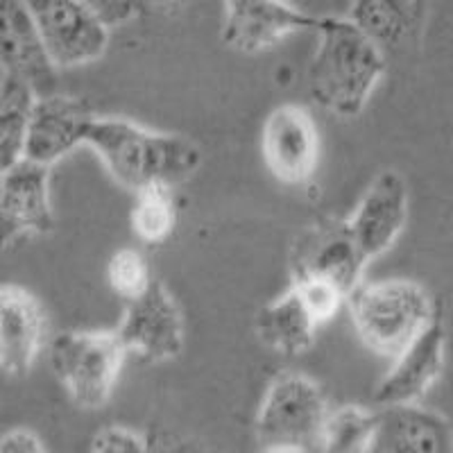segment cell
Instances as JSON below:
<instances>
[{
    "mask_svg": "<svg viewBox=\"0 0 453 453\" xmlns=\"http://www.w3.org/2000/svg\"><path fill=\"white\" fill-rule=\"evenodd\" d=\"M84 143L100 157L109 175L132 193L152 186L173 188L202 164V152L193 141L152 132L119 116H96Z\"/></svg>",
    "mask_w": 453,
    "mask_h": 453,
    "instance_id": "obj_1",
    "label": "cell"
},
{
    "mask_svg": "<svg viewBox=\"0 0 453 453\" xmlns=\"http://www.w3.org/2000/svg\"><path fill=\"white\" fill-rule=\"evenodd\" d=\"M318 50L309 64L306 87L318 107L356 119L386 73V52L349 19H318Z\"/></svg>",
    "mask_w": 453,
    "mask_h": 453,
    "instance_id": "obj_2",
    "label": "cell"
},
{
    "mask_svg": "<svg viewBox=\"0 0 453 453\" xmlns=\"http://www.w3.org/2000/svg\"><path fill=\"white\" fill-rule=\"evenodd\" d=\"M347 302L358 340L370 351L392 361L402 356L440 313L422 283L411 279L361 283Z\"/></svg>",
    "mask_w": 453,
    "mask_h": 453,
    "instance_id": "obj_3",
    "label": "cell"
},
{
    "mask_svg": "<svg viewBox=\"0 0 453 453\" xmlns=\"http://www.w3.org/2000/svg\"><path fill=\"white\" fill-rule=\"evenodd\" d=\"M125 351L116 331H62L50 340V367L80 408L96 411L111 399Z\"/></svg>",
    "mask_w": 453,
    "mask_h": 453,
    "instance_id": "obj_4",
    "label": "cell"
},
{
    "mask_svg": "<svg viewBox=\"0 0 453 453\" xmlns=\"http://www.w3.org/2000/svg\"><path fill=\"white\" fill-rule=\"evenodd\" d=\"M325 390L315 379L283 372L270 383L257 412V438L261 449H302L318 442L319 428L329 415Z\"/></svg>",
    "mask_w": 453,
    "mask_h": 453,
    "instance_id": "obj_5",
    "label": "cell"
},
{
    "mask_svg": "<svg viewBox=\"0 0 453 453\" xmlns=\"http://www.w3.org/2000/svg\"><path fill=\"white\" fill-rule=\"evenodd\" d=\"M367 258L356 245L347 220L322 218L297 236L290 252V274L297 279H322L349 295L361 286Z\"/></svg>",
    "mask_w": 453,
    "mask_h": 453,
    "instance_id": "obj_6",
    "label": "cell"
},
{
    "mask_svg": "<svg viewBox=\"0 0 453 453\" xmlns=\"http://www.w3.org/2000/svg\"><path fill=\"white\" fill-rule=\"evenodd\" d=\"M36 30L55 68H73L98 59L109 43V30L78 0H35L27 3Z\"/></svg>",
    "mask_w": 453,
    "mask_h": 453,
    "instance_id": "obj_7",
    "label": "cell"
},
{
    "mask_svg": "<svg viewBox=\"0 0 453 453\" xmlns=\"http://www.w3.org/2000/svg\"><path fill=\"white\" fill-rule=\"evenodd\" d=\"M261 152L274 180L286 186L309 184L319 165V134L309 109L274 107L263 123Z\"/></svg>",
    "mask_w": 453,
    "mask_h": 453,
    "instance_id": "obj_8",
    "label": "cell"
},
{
    "mask_svg": "<svg viewBox=\"0 0 453 453\" xmlns=\"http://www.w3.org/2000/svg\"><path fill=\"white\" fill-rule=\"evenodd\" d=\"M116 335L125 351H134L145 361H170L184 347V319L173 295L159 279L136 299L127 302Z\"/></svg>",
    "mask_w": 453,
    "mask_h": 453,
    "instance_id": "obj_9",
    "label": "cell"
},
{
    "mask_svg": "<svg viewBox=\"0 0 453 453\" xmlns=\"http://www.w3.org/2000/svg\"><path fill=\"white\" fill-rule=\"evenodd\" d=\"M93 119L96 113L91 107L75 96L57 91L46 98H36L27 120L23 159L50 170V165L84 143Z\"/></svg>",
    "mask_w": 453,
    "mask_h": 453,
    "instance_id": "obj_10",
    "label": "cell"
},
{
    "mask_svg": "<svg viewBox=\"0 0 453 453\" xmlns=\"http://www.w3.org/2000/svg\"><path fill=\"white\" fill-rule=\"evenodd\" d=\"M0 68L26 84L36 98L57 93V68L43 48L27 3L0 0Z\"/></svg>",
    "mask_w": 453,
    "mask_h": 453,
    "instance_id": "obj_11",
    "label": "cell"
},
{
    "mask_svg": "<svg viewBox=\"0 0 453 453\" xmlns=\"http://www.w3.org/2000/svg\"><path fill=\"white\" fill-rule=\"evenodd\" d=\"M367 261L395 245L408 220V184L396 170H383L363 193L356 211L345 218Z\"/></svg>",
    "mask_w": 453,
    "mask_h": 453,
    "instance_id": "obj_12",
    "label": "cell"
},
{
    "mask_svg": "<svg viewBox=\"0 0 453 453\" xmlns=\"http://www.w3.org/2000/svg\"><path fill=\"white\" fill-rule=\"evenodd\" d=\"M318 19L286 3L232 0L225 5L222 42L242 55L270 50L295 32L315 30Z\"/></svg>",
    "mask_w": 453,
    "mask_h": 453,
    "instance_id": "obj_13",
    "label": "cell"
},
{
    "mask_svg": "<svg viewBox=\"0 0 453 453\" xmlns=\"http://www.w3.org/2000/svg\"><path fill=\"white\" fill-rule=\"evenodd\" d=\"M50 170L43 165L21 164L3 177L0 184V250L16 238L30 234H50L55 216L50 206Z\"/></svg>",
    "mask_w": 453,
    "mask_h": 453,
    "instance_id": "obj_14",
    "label": "cell"
},
{
    "mask_svg": "<svg viewBox=\"0 0 453 453\" xmlns=\"http://www.w3.org/2000/svg\"><path fill=\"white\" fill-rule=\"evenodd\" d=\"M447 358V331L442 318L433 319L402 356H396L383 381L376 386L374 402L381 408L415 406L438 383Z\"/></svg>",
    "mask_w": 453,
    "mask_h": 453,
    "instance_id": "obj_15",
    "label": "cell"
},
{
    "mask_svg": "<svg viewBox=\"0 0 453 453\" xmlns=\"http://www.w3.org/2000/svg\"><path fill=\"white\" fill-rule=\"evenodd\" d=\"M46 311L32 290L0 283V372L26 376L46 342Z\"/></svg>",
    "mask_w": 453,
    "mask_h": 453,
    "instance_id": "obj_16",
    "label": "cell"
},
{
    "mask_svg": "<svg viewBox=\"0 0 453 453\" xmlns=\"http://www.w3.org/2000/svg\"><path fill=\"white\" fill-rule=\"evenodd\" d=\"M370 453H453V428L444 415L419 403L381 408Z\"/></svg>",
    "mask_w": 453,
    "mask_h": 453,
    "instance_id": "obj_17",
    "label": "cell"
},
{
    "mask_svg": "<svg viewBox=\"0 0 453 453\" xmlns=\"http://www.w3.org/2000/svg\"><path fill=\"white\" fill-rule=\"evenodd\" d=\"M254 326L263 345L283 356H297L311 349L318 331V322L293 286L258 311Z\"/></svg>",
    "mask_w": 453,
    "mask_h": 453,
    "instance_id": "obj_18",
    "label": "cell"
},
{
    "mask_svg": "<svg viewBox=\"0 0 453 453\" xmlns=\"http://www.w3.org/2000/svg\"><path fill=\"white\" fill-rule=\"evenodd\" d=\"M36 96L23 82L3 78L0 82V184L3 177L26 155L27 120Z\"/></svg>",
    "mask_w": 453,
    "mask_h": 453,
    "instance_id": "obj_19",
    "label": "cell"
},
{
    "mask_svg": "<svg viewBox=\"0 0 453 453\" xmlns=\"http://www.w3.org/2000/svg\"><path fill=\"white\" fill-rule=\"evenodd\" d=\"M419 12L422 5L415 3L365 0V3H354L347 19L386 52L388 46H396L406 39L408 32L418 23Z\"/></svg>",
    "mask_w": 453,
    "mask_h": 453,
    "instance_id": "obj_20",
    "label": "cell"
},
{
    "mask_svg": "<svg viewBox=\"0 0 453 453\" xmlns=\"http://www.w3.org/2000/svg\"><path fill=\"white\" fill-rule=\"evenodd\" d=\"M376 431V412L356 403L331 408L319 428V453H370Z\"/></svg>",
    "mask_w": 453,
    "mask_h": 453,
    "instance_id": "obj_21",
    "label": "cell"
},
{
    "mask_svg": "<svg viewBox=\"0 0 453 453\" xmlns=\"http://www.w3.org/2000/svg\"><path fill=\"white\" fill-rule=\"evenodd\" d=\"M177 209L173 193L165 186H152L136 193L132 206V229L136 236L150 245H159L175 232Z\"/></svg>",
    "mask_w": 453,
    "mask_h": 453,
    "instance_id": "obj_22",
    "label": "cell"
},
{
    "mask_svg": "<svg viewBox=\"0 0 453 453\" xmlns=\"http://www.w3.org/2000/svg\"><path fill=\"white\" fill-rule=\"evenodd\" d=\"M107 281L111 290L125 299V304L143 295L155 277L150 274L148 261L136 250H119L107 263Z\"/></svg>",
    "mask_w": 453,
    "mask_h": 453,
    "instance_id": "obj_23",
    "label": "cell"
},
{
    "mask_svg": "<svg viewBox=\"0 0 453 453\" xmlns=\"http://www.w3.org/2000/svg\"><path fill=\"white\" fill-rule=\"evenodd\" d=\"M293 288L299 293V297L306 304L309 313L313 315L318 326L331 322L340 311V306L347 302L345 295L340 293L335 286H331L329 281H322V279H297V281H293Z\"/></svg>",
    "mask_w": 453,
    "mask_h": 453,
    "instance_id": "obj_24",
    "label": "cell"
},
{
    "mask_svg": "<svg viewBox=\"0 0 453 453\" xmlns=\"http://www.w3.org/2000/svg\"><path fill=\"white\" fill-rule=\"evenodd\" d=\"M91 453H152L141 433L127 426H107L93 438Z\"/></svg>",
    "mask_w": 453,
    "mask_h": 453,
    "instance_id": "obj_25",
    "label": "cell"
},
{
    "mask_svg": "<svg viewBox=\"0 0 453 453\" xmlns=\"http://www.w3.org/2000/svg\"><path fill=\"white\" fill-rule=\"evenodd\" d=\"M88 7L93 10V14L98 16L100 23H103L107 30H111L113 26H120V23L132 21L136 14H141L143 5L139 3H120V0H103V3H88Z\"/></svg>",
    "mask_w": 453,
    "mask_h": 453,
    "instance_id": "obj_26",
    "label": "cell"
},
{
    "mask_svg": "<svg viewBox=\"0 0 453 453\" xmlns=\"http://www.w3.org/2000/svg\"><path fill=\"white\" fill-rule=\"evenodd\" d=\"M0 453H48L46 444L30 428H12L0 435Z\"/></svg>",
    "mask_w": 453,
    "mask_h": 453,
    "instance_id": "obj_27",
    "label": "cell"
},
{
    "mask_svg": "<svg viewBox=\"0 0 453 453\" xmlns=\"http://www.w3.org/2000/svg\"><path fill=\"white\" fill-rule=\"evenodd\" d=\"M150 451L152 453H209L202 442L193 438H173L161 442L159 447H152L150 444Z\"/></svg>",
    "mask_w": 453,
    "mask_h": 453,
    "instance_id": "obj_28",
    "label": "cell"
},
{
    "mask_svg": "<svg viewBox=\"0 0 453 453\" xmlns=\"http://www.w3.org/2000/svg\"><path fill=\"white\" fill-rule=\"evenodd\" d=\"M261 453H306L302 449H281V447H274V449H261Z\"/></svg>",
    "mask_w": 453,
    "mask_h": 453,
    "instance_id": "obj_29",
    "label": "cell"
}]
</instances>
